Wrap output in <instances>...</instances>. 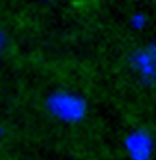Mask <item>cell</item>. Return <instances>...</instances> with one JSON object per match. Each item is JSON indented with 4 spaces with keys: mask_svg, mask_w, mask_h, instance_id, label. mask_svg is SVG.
I'll return each mask as SVG.
<instances>
[{
    "mask_svg": "<svg viewBox=\"0 0 156 160\" xmlns=\"http://www.w3.org/2000/svg\"><path fill=\"white\" fill-rule=\"evenodd\" d=\"M131 25H132L134 28L140 30V28H143V27L147 25V18H145L142 13H137V14H134V16L131 18Z\"/></svg>",
    "mask_w": 156,
    "mask_h": 160,
    "instance_id": "277c9868",
    "label": "cell"
},
{
    "mask_svg": "<svg viewBox=\"0 0 156 160\" xmlns=\"http://www.w3.org/2000/svg\"><path fill=\"white\" fill-rule=\"evenodd\" d=\"M47 112L58 121L66 124L81 122L87 116V102L79 94L69 91H54L46 101Z\"/></svg>",
    "mask_w": 156,
    "mask_h": 160,
    "instance_id": "6da1fadb",
    "label": "cell"
},
{
    "mask_svg": "<svg viewBox=\"0 0 156 160\" xmlns=\"http://www.w3.org/2000/svg\"><path fill=\"white\" fill-rule=\"evenodd\" d=\"M132 68L145 82L156 80V42L137 50L132 57Z\"/></svg>",
    "mask_w": 156,
    "mask_h": 160,
    "instance_id": "7a4b0ae2",
    "label": "cell"
},
{
    "mask_svg": "<svg viewBox=\"0 0 156 160\" xmlns=\"http://www.w3.org/2000/svg\"><path fill=\"white\" fill-rule=\"evenodd\" d=\"M2 135H3V129H2V127H0V137H2Z\"/></svg>",
    "mask_w": 156,
    "mask_h": 160,
    "instance_id": "8992f818",
    "label": "cell"
},
{
    "mask_svg": "<svg viewBox=\"0 0 156 160\" xmlns=\"http://www.w3.org/2000/svg\"><path fill=\"white\" fill-rule=\"evenodd\" d=\"M3 44H5V36H3L2 32H0V50L3 49Z\"/></svg>",
    "mask_w": 156,
    "mask_h": 160,
    "instance_id": "5b68a950",
    "label": "cell"
},
{
    "mask_svg": "<svg viewBox=\"0 0 156 160\" xmlns=\"http://www.w3.org/2000/svg\"><path fill=\"white\" fill-rule=\"evenodd\" d=\"M125 149L136 160H147L153 154V140L145 130H132L125 138Z\"/></svg>",
    "mask_w": 156,
    "mask_h": 160,
    "instance_id": "3957f363",
    "label": "cell"
}]
</instances>
